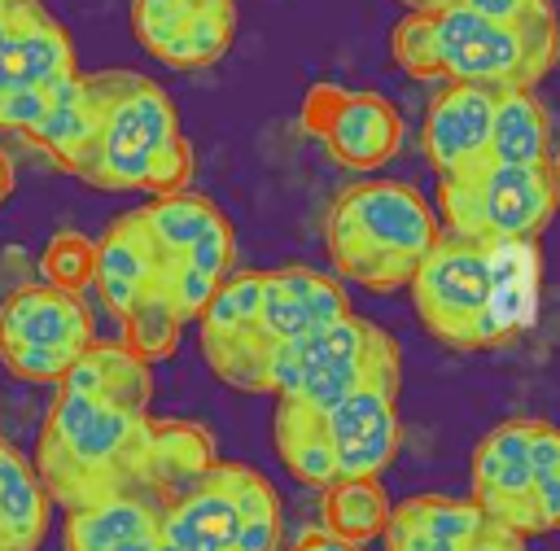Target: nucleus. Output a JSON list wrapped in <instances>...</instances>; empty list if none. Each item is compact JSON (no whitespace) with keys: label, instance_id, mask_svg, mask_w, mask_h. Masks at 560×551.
<instances>
[{"label":"nucleus","instance_id":"2eb2a0df","mask_svg":"<svg viewBox=\"0 0 560 551\" xmlns=\"http://www.w3.org/2000/svg\"><path fill=\"white\" fill-rule=\"evenodd\" d=\"M166 271V254L158 249V241L149 236L140 210H127L118 214L105 236H96V276H92V289L101 297V306L122 319L144 289H153Z\"/></svg>","mask_w":560,"mask_h":551},{"label":"nucleus","instance_id":"cd10ccee","mask_svg":"<svg viewBox=\"0 0 560 551\" xmlns=\"http://www.w3.org/2000/svg\"><path fill=\"white\" fill-rule=\"evenodd\" d=\"M258 306H262V271H228L219 280L214 297L206 302V310L197 315L201 350L254 337L258 332Z\"/></svg>","mask_w":560,"mask_h":551},{"label":"nucleus","instance_id":"5701e85b","mask_svg":"<svg viewBox=\"0 0 560 551\" xmlns=\"http://www.w3.org/2000/svg\"><path fill=\"white\" fill-rule=\"evenodd\" d=\"M52 520V494L35 464L0 437V551H39Z\"/></svg>","mask_w":560,"mask_h":551},{"label":"nucleus","instance_id":"f704fd0d","mask_svg":"<svg viewBox=\"0 0 560 551\" xmlns=\"http://www.w3.org/2000/svg\"><path fill=\"white\" fill-rule=\"evenodd\" d=\"M158 284L166 289V297L175 302V310H179L184 324L197 319V315L206 310V302L214 297V289H219V280L206 276L201 267H192L188 258H166V271H162Z\"/></svg>","mask_w":560,"mask_h":551},{"label":"nucleus","instance_id":"393cba45","mask_svg":"<svg viewBox=\"0 0 560 551\" xmlns=\"http://www.w3.org/2000/svg\"><path fill=\"white\" fill-rule=\"evenodd\" d=\"M551 157V122L534 87H503L494 96L490 122V162L508 166H547Z\"/></svg>","mask_w":560,"mask_h":551},{"label":"nucleus","instance_id":"4be33fe9","mask_svg":"<svg viewBox=\"0 0 560 551\" xmlns=\"http://www.w3.org/2000/svg\"><path fill=\"white\" fill-rule=\"evenodd\" d=\"M214 437L197 420H153L144 450V490L153 499H179L214 468Z\"/></svg>","mask_w":560,"mask_h":551},{"label":"nucleus","instance_id":"7c9ffc66","mask_svg":"<svg viewBox=\"0 0 560 551\" xmlns=\"http://www.w3.org/2000/svg\"><path fill=\"white\" fill-rule=\"evenodd\" d=\"M179 332H184V319L175 310V302L166 297L162 284L144 289L140 302L122 315V345L136 350L144 363H162L175 354L179 345Z\"/></svg>","mask_w":560,"mask_h":551},{"label":"nucleus","instance_id":"ddd939ff","mask_svg":"<svg viewBox=\"0 0 560 551\" xmlns=\"http://www.w3.org/2000/svg\"><path fill=\"white\" fill-rule=\"evenodd\" d=\"M341 315H350V297L337 276H324L302 262L262 271V306H258L262 341H271V345L293 341V337H306Z\"/></svg>","mask_w":560,"mask_h":551},{"label":"nucleus","instance_id":"4c0bfd02","mask_svg":"<svg viewBox=\"0 0 560 551\" xmlns=\"http://www.w3.org/2000/svg\"><path fill=\"white\" fill-rule=\"evenodd\" d=\"M451 4H464L490 22H508V26H529V22H547L556 17L551 0H451Z\"/></svg>","mask_w":560,"mask_h":551},{"label":"nucleus","instance_id":"bb28decb","mask_svg":"<svg viewBox=\"0 0 560 551\" xmlns=\"http://www.w3.org/2000/svg\"><path fill=\"white\" fill-rule=\"evenodd\" d=\"M276 450L302 485L324 490V485L337 481V459H332V442L324 433L319 411H306V407L280 398V407H276Z\"/></svg>","mask_w":560,"mask_h":551},{"label":"nucleus","instance_id":"2f4dec72","mask_svg":"<svg viewBox=\"0 0 560 551\" xmlns=\"http://www.w3.org/2000/svg\"><path fill=\"white\" fill-rule=\"evenodd\" d=\"M39 271L48 284L57 289H70V293H83L96 276V241L74 232V227H61L52 232V241L44 245V258H39Z\"/></svg>","mask_w":560,"mask_h":551},{"label":"nucleus","instance_id":"4468645a","mask_svg":"<svg viewBox=\"0 0 560 551\" xmlns=\"http://www.w3.org/2000/svg\"><path fill=\"white\" fill-rule=\"evenodd\" d=\"M66 551H158L162 547V499L149 490H118L92 503L66 507Z\"/></svg>","mask_w":560,"mask_h":551},{"label":"nucleus","instance_id":"f8f14e48","mask_svg":"<svg viewBox=\"0 0 560 551\" xmlns=\"http://www.w3.org/2000/svg\"><path fill=\"white\" fill-rule=\"evenodd\" d=\"M494 87L481 83H446L424 114V157L438 179L464 175L490 162V122H494Z\"/></svg>","mask_w":560,"mask_h":551},{"label":"nucleus","instance_id":"6e6552de","mask_svg":"<svg viewBox=\"0 0 560 551\" xmlns=\"http://www.w3.org/2000/svg\"><path fill=\"white\" fill-rule=\"evenodd\" d=\"M302 122L350 171H376L402 144V118L381 92H346L324 83L306 96Z\"/></svg>","mask_w":560,"mask_h":551},{"label":"nucleus","instance_id":"c03bdc74","mask_svg":"<svg viewBox=\"0 0 560 551\" xmlns=\"http://www.w3.org/2000/svg\"><path fill=\"white\" fill-rule=\"evenodd\" d=\"M13 179H18V175H13V157L0 149V206L13 197Z\"/></svg>","mask_w":560,"mask_h":551},{"label":"nucleus","instance_id":"412c9836","mask_svg":"<svg viewBox=\"0 0 560 551\" xmlns=\"http://www.w3.org/2000/svg\"><path fill=\"white\" fill-rule=\"evenodd\" d=\"M490 249V332L494 345L534 324L542 297L538 241H486Z\"/></svg>","mask_w":560,"mask_h":551},{"label":"nucleus","instance_id":"f3484780","mask_svg":"<svg viewBox=\"0 0 560 551\" xmlns=\"http://www.w3.org/2000/svg\"><path fill=\"white\" fill-rule=\"evenodd\" d=\"M490 516L477 499H451V494H411L394 503L385 525V551H459L468 547Z\"/></svg>","mask_w":560,"mask_h":551},{"label":"nucleus","instance_id":"72a5a7b5","mask_svg":"<svg viewBox=\"0 0 560 551\" xmlns=\"http://www.w3.org/2000/svg\"><path fill=\"white\" fill-rule=\"evenodd\" d=\"M79 354L83 350H70V345H0L4 372L31 385H61Z\"/></svg>","mask_w":560,"mask_h":551},{"label":"nucleus","instance_id":"6ab92c4d","mask_svg":"<svg viewBox=\"0 0 560 551\" xmlns=\"http://www.w3.org/2000/svg\"><path fill=\"white\" fill-rule=\"evenodd\" d=\"M236 499L223 477V464H214L192 490L162 503V538L184 551H236Z\"/></svg>","mask_w":560,"mask_h":551},{"label":"nucleus","instance_id":"c756f323","mask_svg":"<svg viewBox=\"0 0 560 551\" xmlns=\"http://www.w3.org/2000/svg\"><path fill=\"white\" fill-rule=\"evenodd\" d=\"M140 219H144L149 236L158 241V249H162L166 258H184V254L223 219V210H219L210 197L179 188V192L153 197V201L140 210Z\"/></svg>","mask_w":560,"mask_h":551},{"label":"nucleus","instance_id":"9d476101","mask_svg":"<svg viewBox=\"0 0 560 551\" xmlns=\"http://www.w3.org/2000/svg\"><path fill=\"white\" fill-rule=\"evenodd\" d=\"M324 433L332 442L337 477H381L402 446L398 385L368 380L350 389L337 407L324 411Z\"/></svg>","mask_w":560,"mask_h":551},{"label":"nucleus","instance_id":"b1692460","mask_svg":"<svg viewBox=\"0 0 560 551\" xmlns=\"http://www.w3.org/2000/svg\"><path fill=\"white\" fill-rule=\"evenodd\" d=\"M66 389H79L88 398H101V402H114V407H127V411H149V398H153V376H149V363L127 350V345H109V341H92L66 372L61 380Z\"/></svg>","mask_w":560,"mask_h":551},{"label":"nucleus","instance_id":"a18cd8bd","mask_svg":"<svg viewBox=\"0 0 560 551\" xmlns=\"http://www.w3.org/2000/svg\"><path fill=\"white\" fill-rule=\"evenodd\" d=\"M407 9H442V4H451V0H402Z\"/></svg>","mask_w":560,"mask_h":551},{"label":"nucleus","instance_id":"c9c22d12","mask_svg":"<svg viewBox=\"0 0 560 551\" xmlns=\"http://www.w3.org/2000/svg\"><path fill=\"white\" fill-rule=\"evenodd\" d=\"M48 105H52V83L4 92V96H0V131H4V136H22V140H31V136L39 131Z\"/></svg>","mask_w":560,"mask_h":551},{"label":"nucleus","instance_id":"a211bd4d","mask_svg":"<svg viewBox=\"0 0 560 551\" xmlns=\"http://www.w3.org/2000/svg\"><path fill=\"white\" fill-rule=\"evenodd\" d=\"M74 39L70 31L48 17L44 4L22 13L4 35H0V96L18 87H44L66 74H74Z\"/></svg>","mask_w":560,"mask_h":551},{"label":"nucleus","instance_id":"473e14b6","mask_svg":"<svg viewBox=\"0 0 560 551\" xmlns=\"http://www.w3.org/2000/svg\"><path fill=\"white\" fill-rule=\"evenodd\" d=\"M394 66L411 79H442L438 74V39H433V13L429 9H407L389 35Z\"/></svg>","mask_w":560,"mask_h":551},{"label":"nucleus","instance_id":"49530a36","mask_svg":"<svg viewBox=\"0 0 560 551\" xmlns=\"http://www.w3.org/2000/svg\"><path fill=\"white\" fill-rule=\"evenodd\" d=\"M547 171H551V179L560 184V149H551V157H547Z\"/></svg>","mask_w":560,"mask_h":551},{"label":"nucleus","instance_id":"37998d69","mask_svg":"<svg viewBox=\"0 0 560 551\" xmlns=\"http://www.w3.org/2000/svg\"><path fill=\"white\" fill-rule=\"evenodd\" d=\"M39 0H0V35L22 17V13H31Z\"/></svg>","mask_w":560,"mask_h":551},{"label":"nucleus","instance_id":"39448f33","mask_svg":"<svg viewBox=\"0 0 560 551\" xmlns=\"http://www.w3.org/2000/svg\"><path fill=\"white\" fill-rule=\"evenodd\" d=\"M433 13L438 39V74L446 83H481V87H538L560 57V22L508 26L490 22L464 4H442Z\"/></svg>","mask_w":560,"mask_h":551},{"label":"nucleus","instance_id":"f03ea898","mask_svg":"<svg viewBox=\"0 0 560 551\" xmlns=\"http://www.w3.org/2000/svg\"><path fill=\"white\" fill-rule=\"evenodd\" d=\"M149 429V411H127L57 385L31 464L61 507H79L118 490H144Z\"/></svg>","mask_w":560,"mask_h":551},{"label":"nucleus","instance_id":"dca6fc26","mask_svg":"<svg viewBox=\"0 0 560 551\" xmlns=\"http://www.w3.org/2000/svg\"><path fill=\"white\" fill-rule=\"evenodd\" d=\"M92 315L79 293L57 284H22L0 302V345H70L88 350Z\"/></svg>","mask_w":560,"mask_h":551},{"label":"nucleus","instance_id":"7ed1b4c3","mask_svg":"<svg viewBox=\"0 0 560 551\" xmlns=\"http://www.w3.org/2000/svg\"><path fill=\"white\" fill-rule=\"evenodd\" d=\"M438 236V210L402 179H359L337 192L324 219V245L337 280L363 284L368 293H394L411 284Z\"/></svg>","mask_w":560,"mask_h":551},{"label":"nucleus","instance_id":"20e7f679","mask_svg":"<svg viewBox=\"0 0 560 551\" xmlns=\"http://www.w3.org/2000/svg\"><path fill=\"white\" fill-rule=\"evenodd\" d=\"M368 380L398 385L402 363L398 341L372 319H359L354 310L306 337L276 341L262 363V394L289 398L319 415Z\"/></svg>","mask_w":560,"mask_h":551},{"label":"nucleus","instance_id":"0eeeda50","mask_svg":"<svg viewBox=\"0 0 560 551\" xmlns=\"http://www.w3.org/2000/svg\"><path fill=\"white\" fill-rule=\"evenodd\" d=\"M420 324L451 350H486L490 332V249L442 232L411 276Z\"/></svg>","mask_w":560,"mask_h":551},{"label":"nucleus","instance_id":"423d86ee","mask_svg":"<svg viewBox=\"0 0 560 551\" xmlns=\"http://www.w3.org/2000/svg\"><path fill=\"white\" fill-rule=\"evenodd\" d=\"M560 210V184L547 166L481 162L438 184L442 232L464 241H538Z\"/></svg>","mask_w":560,"mask_h":551},{"label":"nucleus","instance_id":"ea45409f","mask_svg":"<svg viewBox=\"0 0 560 551\" xmlns=\"http://www.w3.org/2000/svg\"><path fill=\"white\" fill-rule=\"evenodd\" d=\"M529 468H534V481L560 472V429L547 420H534L529 429Z\"/></svg>","mask_w":560,"mask_h":551},{"label":"nucleus","instance_id":"c85d7f7f","mask_svg":"<svg viewBox=\"0 0 560 551\" xmlns=\"http://www.w3.org/2000/svg\"><path fill=\"white\" fill-rule=\"evenodd\" d=\"M223 464V477L232 485V499H236V551H276L280 547V494L276 485L249 468V464Z\"/></svg>","mask_w":560,"mask_h":551},{"label":"nucleus","instance_id":"de8ad7c7","mask_svg":"<svg viewBox=\"0 0 560 551\" xmlns=\"http://www.w3.org/2000/svg\"><path fill=\"white\" fill-rule=\"evenodd\" d=\"M158 551H184V547H175V542H166V538H162V547H158Z\"/></svg>","mask_w":560,"mask_h":551},{"label":"nucleus","instance_id":"58836bf2","mask_svg":"<svg viewBox=\"0 0 560 551\" xmlns=\"http://www.w3.org/2000/svg\"><path fill=\"white\" fill-rule=\"evenodd\" d=\"M560 529V472L538 477L529 494V534H556Z\"/></svg>","mask_w":560,"mask_h":551},{"label":"nucleus","instance_id":"a878e982","mask_svg":"<svg viewBox=\"0 0 560 551\" xmlns=\"http://www.w3.org/2000/svg\"><path fill=\"white\" fill-rule=\"evenodd\" d=\"M324 503H319V525L354 547H368L372 538L385 534L389 525V494L381 485V477H337L332 485L319 490Z\"/></svg>","mask_w":560,"mask_h":551},{"label":"nucleus","instance_id":"a19ab883","mask_svg":"<svg viewBox=\"0 0 560 551\" xmlns=\"http://www.w3.org/2000/svg\"><path fill=\"white\" fill-rule=\"evenodd\" d=\"M459 551H525V538L521 534H512V529H503V525H486L468 547H459Z\"/></svg>","mask_w":560,"mask_h":551},{"label":"nucleus","instance_id":"79ce46f5","mask_svg":"<svg viewBox=\"0 0 560 551\" xmlns=\"http://www.w3.org/2000/svg\"><path fill=\"white\" fill-rule=\"evenodd\" d=\"M289 551H363V547H354V542H346V538H337L319 525V529H306Z\"/></svg>","mask_w":560,"mask_h":551},{"label":"nucleus","instance_id":"e433bc0d","mask_svg":"<svg viewBox=\"0 0 560 551\" xmlns=\"http://www.w3.org/2000/svg\"><path fill=\"white\" fill-rule=\"evenodd\" d=\"M192 267H201L206 276H214V280H223L228 271H236L232 262H236V236H232V223L228 219H219L188 254H184Z\"/></svg>","mask_w":560,"mask_h":551},{"label":"nucleus","instance_id":"1a4fd4ad","mask_svg":"<svg viewBox=\"0 0 560 551\" xmlns=\"http://www.w3.org/2000/svg\"><path fill=\"white\" fill-rule=\"evenodd\" d=\"M136 39L175 70L214 66L236 35L232 0H131Z\"/></svg>","mask_w":560,"mask_h":551},{"label":"nucleus","instance_id":"aec40b11","mask_svg":"<svg viewBox=\"0 0 560 551\" xmlns=\"http://www.w3.org/2000/svg\"><path fill=\"white\" fill-rule=\"evenodd\" d=\"M96 122H101V101H96V83L92 74H66L52 83V105L39 122V131L31 136V144L52 162L61 166L66 175L79 179L88 153H92V140H96Z\"/></svg>","mask_w":560,"mask_h":551},{"label":"nucleus","instance_id":"9b49d317","mask_svg":"<svg viewBox=\"0 0 560 551\" xmlns=\"http://www.w3.org/2000/svg\"><path fill=\"white\" fill-rule=\"evenodd\" d=\"M529 429L534 420H503L472 450V499L481 503L490 525H503L521 538H529V494H534Z\"/></svg>","mask_w":560,"mask_h":551},{"label":"nucleus","instance_id":"f257e3e1","mask_svg":"<svg viewBox=\"0 0 560 551\" xmlns=\"http://www.w3.org/2000/svg\"><path fill=\"white\" fill-rule=\"evenodd\" d=\"M92 83L101 122L79 179L105 192H179L192 175V149L166 87L136 70H101Z\"/></svg>","mask_w":560,"mask_h":551}]
</instances>
